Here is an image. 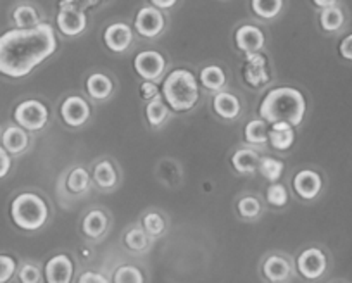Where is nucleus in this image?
<instances>
[{"instance_id": "obj_37", "label": "nucleus", "mask_w": 352, "mask_h": 283, "mask_svg": "<svg viewBox=\"0 0 352 283\" xmlns=\"http://www.w3.org/2000/svg\"><path fill=\"white\" fill-rule=\"evenodd\" d=\"M16 259L8 254H0V283H9L16 275Z\"/></svg>"}, {"instance_id": "obj_24", "label": "nucleus", "mask_w": 352, "mask_h": 283, "mask_svg": "<svg viewBox=\"0 0 352 283\" xmlns=\"http://www.w3.org/2000/svg\"><path fill=\"white\" fill-rule=\"evenodd\" d=\"M201 82L202 85L212 92H219L226 85L225 71L219 66H208L201 71Z\"/></svg>"}, {"instance_id": "obj_6", "label": "nucleus", "mask_w": 352, "mask_h": 283, "mask_svg": "<svg viewBox=\"0 0 352 283\" xmlns=\"http://www.w3.org/2000/svg\"><path fill=\"white\" fill-rule=\"evenodd\" d=\"M57 26L66 36H76L87 30V18L76 2H60V12L57 14Z\"/></svg>"}, {"instance_id": "obj_30", "label": "nucleus", "mask_w": 352, "mask_h": 283, "mask_svg": "<svg viewBox=\"0 0 352 283\" xmlns=\"http://www.w3.org/2000/svg\"><path fill=\"white\" fill-rule=\"evenodd\" d=\"M90 187V174L85 168H74L67 177V188L73 194H83Z\"/></svg>"}, {"instance_id": "obj_19", "label": "nucleus", "mask_w": 352, "mask_h": 283, "mask_svg": "<svg viewBox=\"0 0 352 283\" xmlns=\"http://www.w3.org/2000/svg\"><path fill=\"white\" fill-rule=\"evenodd\" d=\"M268 140L273 149L289 150L296 140V133L289 123H275L272 124V130L268 131Z\"/></svg>"}, {"instance_id": "obj_42", "label": "nucleus", "mask_w": 352, "mask_h": 283, "mask_svg": "<svg viewBox=\"0 0 352 283\" xmlns=\"http://www.w3.org/2000/svg\"><path fill=\"white\" fill-rule=\"evenodd\" d=\"M157 93H159V89L155 87V83L144 82V85H142V97H144V99L154 100L157 99Z\"/></svg>"}, {"instance_id": "obj_5", "label": "nucleus", "mask_w": 352, "mask_h": 283, "mask_svg": "<svg viewBox=\"0 0 352 283\" xmlns=\"http://www.w3.org/2000/svg\"><path fill=\"white\" fill-rule=\"evenodd\" d=\"M14 121L25 131H40L49 121V111L38 100H25L14 109Z\"/></svg>"}, {"instance_id": "obj_4", "label": "nucleus", "mask_w": 352, "mask_h": 283, "mask_svg": "<svg viewBox=\"0 0 352 283\" xmlns=\"http://www.w3.org/2000/svg\"><path fill=\"white\" fill-rule=\"evenodd\" d=\"M11 218L21 230L35 231L49 220V207L40 195L25 192L11 202Z\"/></svg>"}, {"instance_id": "obj_22", "label": "nucleus", "mask_w": 352, "mask_h": 283, "mask_svg": "<svg viewBox=\"0 0 352 283\" xmlns=\"http://www.w3.org/2000/svg\"><path fill=\"white\" fill-rule=\"evenodd\" d=\"M259 156L252 149H240L233 154L232 164L239 173L252 174L259 168Z\"/></svg>"}, {"instance_id": "obj_33", "label": "nucleus", "mask_w": 352, "mask_h": 283, "mask_svg": "<svg viewBox=\"0 0 352 283\" xmlns=\"http://www.w3.org/2000/svg\"><path fill=\"white\" fill-rule=\"evenodd\" d=\"M124 242H126L128 247L131 249V251H145V249L148 247V237L147 234H145L144 230H140V228H133V230H130L126 234V237H124Z\"/></svg>"}, {"instance_id": "obj_7", "label": "nucleus", "mask_w": 352, "mask_h": 283, "mask_svg": "<svg viewBox=\"0 0 352 283\" xmlns=\"http://www.w3.org/2000/svg\"><path fill=\"white\" fill-rule=\"evenodd\" d=\"M166 63L162 54L155 50H142L135 57V71L145 80V82H154L164 73Z\"/></svg>"}, {"instance_id": "obj_15", "label": "nucleus", "mask_w": 352, "mask_h": 283, "mask_svg": "<svg viewBox=\"0 0 352 283\" xmlns=\"http://www.w3.org/2000/svg\"><path fill=\"white\" fill-rule=\"evenodd\" d=\"M30 146V137L23 128L19 126H9L8 130H4L2 133V147L6 149V152L9 156H18L23 154Z\"/></svg>"}, {"instance_id": "obj_40", "label": "nucleus", "mask_w": 352, "mask_h": 283, "mask_svg": "<svg viewBox=\"0 0 352 283\" xmlns=\"http://www.w3.org/2000/svg\"><path fill=\"white\" fill-rule=\"evenodd\" d=\"M78 283H109V282H107L106 276L100 275V273L85 271L83 275H80V278H78Z\"/></svg>"}, {"instance_id": "obj_13", "label": "nucleus", "mask_w": 352, "mask_h": 283, "mask_svg": "<svg viewBox=\"0 0 352 283\" xmlns=\"http://www.w3.org/2000/svg\"><path fill=\"white\" fill-rule=\"evenodd\" d=\"M235 42L242 52L247 56L250 54H257L264 45V33L261 32L257 26L254 25H243L236 30L235 33Z\"/></svg>"}, {"instance_id": "obj_39", "label": "nucleus", "mask_w": 352, "mask_h": 283, "mask_svg": "<svg viewBox=\"0 0 352 283\" xmlns=\"http://www.w3.org/2000/svg\"><path fill=\"white\" fill-rule=\"evenodd\" d=\"M11 166H12L11 156L6 152L4 147L0 146V178L8 177V173L11 171Z\"/></svg>"}, {"instance_id": "obj_29", "label": "nucleus", "mask_w": 352, "mask_h": 283, "mask_svg": "<svg viewBox=\"0 0 352 283\" xmlns=\"http://www.w3.org/2000/svg\"><path fill=\"white\" fill-rule=\"evenodd\" d=\"M320 23L324 32H338L344 26V12L338 8L324 9L320 16Z\"/></svg>"}, {"instance_id": "obj_9", "label": "nucleus", "mask_w": 352, "mask_h": 283, "mask_svg": "<svg viewBox=\"0 0 352 283\" xmlns=\"http://www.w3.org/2000/svg\"><path fill=\"white\" fill-rule=\"evenodd\" d=\"M135 30L145 38H155L164 30V16L159 9L145 5L135 18Z\"/></svg>"}, {"instance_id": "obj_23", "label": "nucleus", "mask_w": 352, "mask_h": 283, "mask_svg": "<svg viewBox=\"0 0 352 283\" xmlns=\"http://www.w3.org/2000/svg\"><path fill=\"white\" fill-rule=\"evenodd\" d=\"M12 21L18 30H30L40 25V16L33 5H18L12 12Z\"/></svg>"}, {"instance_id": "obj_8", "label": "nucleus", "mask_w": 352, "mask_h": 283, "mask_svg": "<svg viewBox=\"0 0 352 283\" xmlns=\"http://www.w3.org/2000/svg\"><path fill=\"white\" fill-rule=\"evenodd\" d=\"M327 256L320 249H307L297 259V269L306 280H318L327 271Z\"/></svg>"}, {"instance_id": "obj_14", "label": "nucleus", "mask_w": 352, "mask_h": 283, "mask_svg": "<svg viewBox=\"0 0 352 283\" xmlns=\"http://www.w3.org/2000/svg\"><path fill=\"white\" fill-rule=\"evenodd\" d=\"M321 187H323V181H321V177L316 173V171L304 170L299 171L294 178V190L297 192V195L302 199H316L320 195Z\"/></svg>"}, {"instance_id": "obj_17", "label": "nucleus", "mask_w": 352, "mask_h": 283, "mask_svg": "<svg viewBox=\"0 0 352 283\" xmlns=\"http://www.w3.org/2000/svg\"><path fill=\"white\" fill-rule=\"evenodd\" d=\"M212 106L218 116H221L223 120H236L240 116V111H242V104L236 99L233 93L230 92H218L212 99Z\"/></svg>"}, {"instance_id": "obj_3", "label": "nucleus", "mask_w": 352, "mask_h": 283, "mask_svg": "<svg viewBox=\"0 0 352 283\" xmlns=\"http://www.w3.org/2000/svg\"><path fill=\"white\" fill-rule=\"evenodd\" d=\"M162 95L176 113L190 111L199 100V85L195 76L187 69H175L162 83Z\"/></svg>"}, {"instance_id": "obj_27", "label": "nucleus", "mask_w": 352, "mask_h": 283, "mask_svg": "<svg viewBox=\"0 0 352 283\" xmlns=\"http://www.w3.org/2000/svg\"><path fill=\"white\" fill-rule=\"evenodd\" d=\"M268 126L261 120H252L245 126V140L249 144H266L268 142Z\"/></svg>"}, {"instance_id": "obj_44", "label": "nucleus", "mask_w": 352, "mask_h": 283, "mask_svg": "<svg viewBox=\"0 0 352 283\" xmlns=\"http://www.w3.org/2000/svg\"><path fill=\"white\" fill-rule=\"evenodd\" d=\"M314 4L320 5V8L323 9V11H324V9L335 8V2H333V0H330V2H323V0H316V2H314Z\"/></svg>"}, {"instance_id": "obj_10", "label": "nucleus", "mask_w": 352, "mask_h": 283, "mask_svg": "<svg viewBox=\"0 0 352 283\" xmlns=\"http://www.w3.org/2000/svg\"><path fill=\"white\" fill-rule=\"evenodd\" d=\"M60 116H63L64 123L71 128H80L90 117V106L81 97H67L60 106Z\"/></svg>"}, {"instance_id": "obj_21", "label": "nucleus", "mask_w": 352, "mask_h": 283, "mask_svg": "<svg viewBox=\"0 0 352 283\" xmlns=\"http://www.w3.org/2000/svg\"><path fill=\"white\" fill-rule=\"evenodd\" d=\"M113 82L109 76L96 73L87 80V92L94 100H106L113 93Z\"/></svg>"}, {"instance_id": "obj_1", "label": "nucleus", "mask_w": 352, "mask_h": 283, "mask_svg": "<svg viewBox=\"0 0 352 283\" xmlns=\"http://www.w3.org/2000/svg\"><path fill=\"white\" fill-rule=\"evenodd\" d=\"M56 49V32L49 23H40L30 30H9L0 35V75L25 78Z\"/></svg>"}, {"instance_id": "obj_25", "label": "nucleus", "mask_w": 352, "mask_h": 283, "mask_svg": "<svg viewBox=\"0 0 352 283\" xmlns=\"http://www.w3.org/2000/svg\"><path fill=\"white\" fill-rule=\"evenodd\" d=\"M94 181H96L100 188H113L114 185L118 183V173L109 161H100V163L94 168Z\"/></svg>"}, {"instance_id": "obj_20", "label": "nucleus", "mask_w": 352, "mask_h": 283, "mask_svg": "<svg viewBox=\"0 0 352 283\" xmlns=\"http://www.w3.org/2000/svg\"><path fill=\"white\" fill-rule=\"evenodd\" d=\"M107 223H109V221H107L106 214H104L102 211H99V209H94V211H90L87 216H85L81 230H83V234L87 235V237L99 238L106 234Z\"/></svg>"}, {"instance_id": "obj_12", "label": "nucleus", "mask_w": 352, "mask_h": 283, "mask_svg": "<svg viewBox=\"0 0 352 283\" xmlns=\"http://www.w3.org/2000/svg\"><path fill=\"white\" fill-rule=\"evenodd\" d=\"M104 42L113 52H124L133 42V32L126 23H114L104 32Z\"/></svg>"}, {"instance_id": "obj_16", "label": "nucleus", "mask_w": 352, "mask_h": 283, "mask_svg": "<svg viewBox=\"0 0 352 283\" xmlns=\"http://www.w3.org/2000/svg\"><path fill=\"white\" fill-rule=\"evenodd\" d=\"M245 80L249 85L261 87L268 82V69H266V59L259 54H250L247 56L245 64Z\"/></svg>"}, {"instance_id": "obj_28", "label": "nucleus", "mask_w": 352, "mask_h": 283, "mask_svg": "<svg viewBox=\"0 0 352 283\" xmlns=\"http://www.w3.org/2000/svg\"><path fill=\"white\" fill-rule=\"evenodd\" d=\"M283 8L282 0H254L252 11L263 19H273Z\"/></svg>"}, {"instance_id": "obj_34", "label": "nucleus", "mask_w": 352, "mask_h": 283, "mask_svg": "<svg viewBox=\"0 0 352 283\" xmlns=\"http://www.w3.org/2000/svg\"><path fill=\"white\" fill-rule=\"evenodd\" d=\"M239 212H240V216L247 218V220H252V218L259 216V212H261L259 201H257L256 197H250V195L240 199Z\"/></svg>"}, {"instance_id": "obj_32", "label": "nucleus", "mask_w": 352, "mask_h": 283, "mask_svg": "<svg viewBox=\"0 0 352 283\" xmlns=\"http://www.w3.org/2000/svg\"><path fill=\"white\" fill-rule=\"evenodd\" d=\"M114 283H144V275L135 266H121L114 273Z\"/></svg>"}, {"instance_id": "obj_18", "label": "nucleus", "mask_w": 352, "mask_h": 283, "mask_svg": "<svg viewBox=\"0 0 352 283\" xmlns=\"http://www.w3.org/2000/svg\"><path fill=\"white\" fill-rule=\"evenodd\" d=\"M263 273L266 280L273 283H283L290 278V262L282 256H270L263 264Z\"/></svg>"}, {"instance_id": "obj_36", "label": "nucleus", "mask_w": 352, "mask_h": 283, "mask_svg": "<svg viewBox=\"0 0 352 283\" xmlns=\"http://www.w3.org/2000/svg\"><path fill=\"white\" fill-rule=\"evenodd\" d=\"M266 199H268L270 204L275 205V207H283V205H287V202H289V194H287V188L283 187V185L275 183L270 185L268 192H266Z\"/></svg>"}, {"instance_id": "obj_43", "label": "nucleus", "mask_w": 352, "mask_h": 283, "mask_svg": "<svg viewBox=\"0 0 352 283\" xmlns=\"http://www.w3.org/2000/svg\"><path fill=\"white\" fill-rule=\"evenodd\" d=\"M152 4L157 5V8H161V9H168V8H171V5H175V0H168V2H162V0H154Z\"/></svg>"}, {"instance_id": "obj_38", "label": "nucleus", "mask_w": 352, "mask_h": 283, "mask_svg": "<svg viewBox=\"0 0 352 283\" xmlns=\"http://www.w3.org/2000/svg\"><path fill=\"white\" fill-rule=\"evenodd\" d=\"M18 278L21 283H40L42 282V273H40V269L35 264L26 262V264L19 268Z\"/></svg>"}, {"instance_id": "obj_26", "label": "nucleus", "mask_w": 352, "mask_h": 283, "mask_svg": "<svg viewBox=\"0 0 352 283\" xmlns=\"http://www.w3.org/2000/svg\"><path fill=\"white\" fill-rule=\"evenodd\" d=\"M145 114H147V120H148V123H151V126L157 128V126H161L166 120H168L169 109H168V106H166V104L157 97V99L151 100V102L147 104Z\"/></svg>"}, {"instance_id": "obj_11", "label": "nucleus", "mask_w": 352, "mask_h": 283, "mask_svg": "<svg viewBox=\"0 0 352 283\" xmlns=\"http://www.w3.org/2000/svg\"><path fill=\"white\" fill-rule=\"evenodd\" d=\"M74 275L73 261L67 254H57L45 266L47 283H71Z\"/></svg>"}, {"instance_id": "obj_41", "label": "nucleus", "mask_w": 352, "mask_h": 283, "mask_svg": "<svg viewBox=\"0 0 352 283\" xmlns=\"http://www.w3.org/2000/svg\"><path fill=\"white\" fill-rule=\"evenodd\" d=\"M338 50H340V56L344 57V59L352 60V33L342 40L340 45H338Z\"/></svg>"}, {"instance_id": "obj_2", "label": "nucleus", "mask_w": 352, "mask_h": 283, "mask_svg": "<svg viewBox=\"0 0 352 283\" xmlns=\"http://www.w3.org/2000/svg\"><path fill=\"white\" fill-rule=\"evenodd\" d=\"M306 114V99L297 89L282 87L264 97L259 107V116L264 123H289L299 126Z\"/></svg>"}, {"instance_id": "obj_31", "label": "nucleus", "mask_w": 352, "mask_h": 283, "mask_svg": "<svg viewBox=\"0 0 352 283\" xmlns=\"http://www.w3.org/2000/svg\"><path fill=\"white\" fill-rule=\"evenodd\" d=\"M259 173L263 174L266 180H270L273 183V181L280 180V177H282L283 173V163L278 159H273V157H263V159L259 161Z\"/></svg>"}, {"instance_id": "obj_35", "label": "nucleus", "mask_w": 352, "mask_h": 283, "mask_svg": "<svg viewBox=\"0 0 352 283\" xmlns=\"http://www.w3.org/2000/svg\"><path fill=\"white\" fill-rule=\"evenodd\" d=\"M144 228L148 235H152V237H159V235H162V231H164L166 225L159 212H148L147 216L144 218Z\"/></svg>"}]
</instances>
